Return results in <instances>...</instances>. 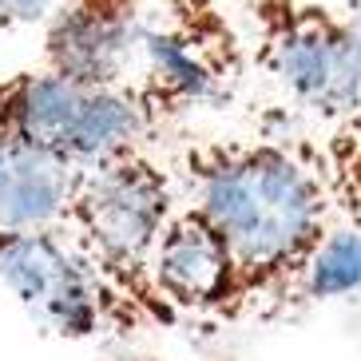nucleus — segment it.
Instances as JSON below:
<instances>
[{"label":"nucleus","instance_id":"ddd939ff","mask_svg":"<svg viewBox=\"0 0 361 361\" xmlns=\"http://www.w3.org/2000/svg\"><path fill=\"white\" fill-rule=\"evenodd\" d=\"M341 16L350 20V28L357 32V40H361V0H341Z\"/></svg>","mask_w":361,"mask_h":361},{"label":"nucleus","instance_id":"0eeeda50","mask_svg":"<svg viewBox=\"0 0 361 361\" xmlns=\"http://www.w3.org/2000/svg\"><path fill=\"white\" fill-rule=\"evenodd\" d=\"M147 24V0H60L44 24V68L84 87H131Z\"/></svg>","mask_w":361,"mask_h":361},{"label":"nucleus","instance_id":"9b49d317","mask_svg":"<svg viewBox=\"0 0 361 361\" xmlns=\"http://www.w3.org/2000/svg\"><path fill=\"white\" fill-rule=\"evenodd\" d=\"M314 155H318V167L329 183L338 219L361 231V135L334 131L322 147H314Z\"/></svg>","mask_w":361,"mask_h":361},{"label":"nucleus","instance_id":"7ed1b4c3","mask_svg":"<svg viewBox=\"0 0 361 361\" xmlns=\"http://www.w3.org/2000/svg\"><path fill=\"white\" fill-rule=\"evenodd\" d=\"M159 128L135 84L84 87L48 68L0 75V143L44 151L80 171L143 151Z\"/></svg>","mask_w":361,"mask_h":361},{"label":"nucleus","instance_id":"f8f14e48","mask_svg":"<svg viewBox=\"0 0 361 361\" xmlns=\"http://www.w3.org/2000/svg\"><path fill=\"white\" fill-rule=\"evenodd\" d=\"M56 12V0H0V36L16 32V28H32L48 24Z\"/></svg>","mask_w":361,"mask_h":361},{"label":"nucleus","instance_id":"1a4fd4ad","mask_svg":"<svg viewBox=\"0 0 361 361\" xmlns=\"http://www.w3.org/2000/svg\"><path fill=\"white\" fill-rule=\"evenodd\" d=\"M84 171L32 147L0 143V231L64 226Z\"/></svg>","mask_w":361,"mask_h":361},{"label":"nucleus","instance_id":"9d476101","mask_svg":"<svg viewBox=\"0 0 361 361\" xmlns=\"http://www.w3.org/2000/svg\"><path fill=\"white\" fill-rule=\"evenodd\" d=\"M341 298H361V231L353 223H345V219H338L329 226L326 243L318 246V255L310 258L306 274L294 286L286 310L341 302Z\"/></svg>","mask_w":361,"mask_h":361},{"label":"nucleus","instance_id":"20e7f679","mask_svg":"<svg viewBox=\"0 0 361 361\" xmlns=\"http://www.w3.org/2000/svg\"><path fill=\"white\" fill-rule=\"evenodd\" d=\"M250 60L302 111L361 135V40L322 0H246Z\"/></svg>","mask_w":361,"mask_h":361},{"label":"nucleus","instance_id":"6e6552de","mask_svg":"<svg viewBox=\"0 0 361 361\" xmlns=\"http://www.w3.org/2000/svg\"><path fill=\"white\" fill-rule=\"evenodd\" d=\"M155 286L179 318L238 322L243 314V278L226 234L183 199L171 214L155 250Z\"/></svg>","mask_w":361,"mask_h":361},{"label":"nucleus","instance_id":"f257e3e1","mask_svg":"<svg viewBox=\"0 0 361 361\" xmlns=\"http://www.w3.org/2000/svg\"><path fill=\"white\" fill-rule=\"evenodd\" d=\"M175 179L219 231L238 262L243 314H282L310 258L338 223L314 143L214 135L175 155Z\"/></svg>","mask_w":361,"mask_h":361},{"label":"nucleus","instance_id":"4468645a","mask_svg":"<svg viewBox=\"0 0 361 361\" xmlns=\"http://www.w3.org/2000/svg\"><path fill=\"white\" fill-rule=\"evenodd\" d=\"M99 361H151V357H143V353H131V350H111V353H104Z\"/></svg>","mask_w":361,"mask_h":361},{"label":"nucleus","instance_id":"39448f33","mask_svg":"<svg viewBox=\"0 0 361 361\" xmlns=\"http://www.w3.org/2000/svg\"><path fill=\"white\" fill-rule=\"evenodd\" d=\"M0 282L48 338L96 341L139 334L68 226L0 231Z\"/></svg>","mask_w":361,"mask_h":361},{"label":"nucleus","instance_id":"423d86ee","mask_svg":"<svg viewBox=\"0 0 361 361\" xmlns=\"http://www.w3.org/2000/svg\"><path fill=\"white\" fill-rule=\"evenodd\" d=\"M246 80V48L219 0H163L143 32L135 87L159 123L199 107H226Z\"/></svg>","mask_w":361,"mask_h":361},{"label":"nucleus","instance_id":"f03ea898","mask_svg":"<svg viewBox=\"0 0 361 361\" xmlns=\"http://www.w3.org/2000/svg\"><path fill=\"white\" fill-rule=\"evenodd\" d=\"M179 179L147 147L80 175L68 234L139 329H175L179 314L155 286V250L179 211Z\"/></svg>","mask_w":361,"mask_h":361}]
</instances>
